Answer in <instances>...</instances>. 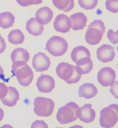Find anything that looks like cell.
Segmentation results:
<instances>
[{"label":"cell","instance_id":"cell-1","mask_svg":"<svg viewBox=\"0 0 118 128\" xmlns=\"http://www.w3.org/2000/svg\"><path fill=\"white\" fill-rule=\"evenodd\" d=\"M12 72L20 84L23 86H28L31 84L34 78V74L31 68L23 61L13 63Z\"/></svg>","mask_w":118,"mask_h":128},{"label":"cell","instance_id":"cell-2","mask_svg":"<svg viewBox=\"0 0 118 128\" xmlns=\"http://www.w3.org/2000/svg\"><path fill=\"white\" fill-rule=\"evenodd\" d=\"M56 72L60 78L68 84L78 82L82 76L76 66L65 62L58 64L56 67Z\"/></svg>","mask_w":118,"mask_h":128},{"label":"cell","instance_id":"cell-3","mask_svg":"<svg viewBox=\"0 0 118 128\" xmlns=\"http://www.w3.org/2000/svg\"><path fill=\"white\" fill-rule=\"evenodd\" d=\"M79 108V106L75 102H68L58 110L56 115L57 121L62 124L75 122L78 118Z\"/></svg>","mask_w":118,"mask_h":128},{"label":"cell","instance_id":"cell-4","mask_svg":"<svg viewBox=\"0 0 118 128\" xmlns=\"http://www.w3.org/2000/svg\"><path fill=\"white\" fill-rule=\"evenodd\" d=\"M118 120V106L117 104H110L104 108L100 112L99 124L102 128H113Z\"/></svg>","mask_w":118,"mask_h":128},{"label":"cell","instance_id":"cell-5","mask_svg":"<svg viewBox=\"0 0 118 128\" xmlns=\"http://www.w3.org/2000/svg\"><path fill=\"white\" fill-rule=\"evenodd\" d=\"M68 45L66 40L61 36H55L50 38L46 43V50L54 57H60L68 50Z\"/></svg>","mask_w":118,"mask_h":128},{"label":"cell","instance_id":"cell-6","mask_svg":"<svg viewBox=\"0 0 118 128\" xmlns=\"http://www.w3.org/2000/svg\"><path fill=\"white\" fill-rule=\"evenodd\" d=\"M33 111L39 116L48 117L53 114L54 110V102L49 98L42 97H36L34 100Z\"/></svg>","mask_w":118,"mask_h":128},{"label":"cell","instance_id":"cell-7","mask_svg":"<svg viewBox=\"0 0 118 128\" xmlns=\"http://www.w3.org/2000/svg\"><path fill=\"white\" fill-rule=\"evenodd\" d=\"M116 78V72L110 67H103L99 70L97 73V81L104 87L111 86L115 82Z\"/></svg>","mask_w":118,"mask_h":128},{"label":"cell","instance_id":"cell-8","mask_svg":"<svg viewBox=\"0 0 118 128\" xmlns=\"http://www.w3.org/2000/svg\"><path fill=\"white\" fill-rule=\"evenodd\" d=\"M32 65L36 71L43 72L47 70L50 68L51 61L46 54L39 52L33 56Z\"/></svg>","mask_w":118,"mask_h":128},{"label":"cell","instance_id":"cell-9","mask_svg":"<svg viewBox=\"0 0 118 128\" xmlns=\"http://www.w3.org/2000/svg\"><path fill=\"white\" fill-rule=\"evenodd\" d=\"M36 86L39 92L49 94L55 88V80L53 77L49 75L42 74L38 78Z\"/></svg>","mask_w":118,"mask_h":128},{"label":"cell","instance_id":"cell-10","mask_svg":"<svg viewBox=\"0 0 118 128\" xmlns=\"http://www.w3.org/2000/svg\"><path fill=\"white\" fill-rule=\"evenodd\" d=\"M116 55L114 48L109 44H104L98 48L96 51L97 58L103 63L111 62Z\"/></svg>","mask_w":118,"mask_h":128},{"label":"cell","instance_id":"cell-11","mask_svg":"<svg viewBox=\"0 0 118 128\" xmlns=\"http://www.w3.org/2000/svg\"><path fill=\"white\" fill-rule=\"evenodd\" d=\"M54 28L56 31L63 33H67L71 27L70 18L64 14H58L56 16L53 23Z\"/></svg>","mask_w":118,"mask_h":128},{"label":"cell","instance_id":"cell-12","mask_svg":"<svg viewBox=\"0 0 118 128\" xmlns=\"http://www.w3.org/2000/svg\"><path fill=\"white\" fill-rule=\"evenodd\" d=\"M90 103H87L79 108L78 118L80 121L85 123H90L94 121L96 112Z\"/></svg>","mask_w":118,"mask_h":128},{"label":"cell","instance_id":"cell-13","mask_svg":"<svg viewBox=\"0 0 118 128\" xmlns=\"http://www.w3.org/2000/svg\"><path fill=\"white\" fill-rule=\"evenodd\" d=\"M69 18L71 22V28L73 30H81L87 26L88 19L85 14L82 12L75 13L71 15Z\"/></svg>","mask_w":118,"mask_h":128},{"label":"cell","instance_id":"cell-14","mask_svg":"<svg viewBox=\"0 0 118 128\" xmlns=\"http://www.w3.org/2000/svg\"><path fill=\"white\" fill-rule=\"evenodd\" d=\"M98 93V90L95 85L91 83L83 84L79 87V97H83L85 99H90L95 97Z\"/></svg>","mask_w":118,"mask_h":128},{"label":"cell","instance_id":"cell-15","mask_svg":"<svg viewBox=\"0 0 118 128\" xmlns=\"http://www.w3.org/2000/svg\"><path fill=\"white\" fill-rule=\"evenodd\" d=\"M104 34L99 29L88 28L85 34V41L90 46H95L100 42Z\"/></svg>","mask_w":118,"mask_h":128},{"label":"cell","instance_id":"cell-16","mask_svg":"<svg viewBox=\"0 0 118 128\" xmlns=\"http://www.w3.org/2000/svg\"><path fill=\"white\" fill-rule=\"evenodd\" d=\"M53 17V12L48 6L39 8L35 14V18L39 24L46 25L52 21Z\"/></svg>","mask_w":118,"mask_h":128},{"label":"cell","instance_id":"cell-17","mask_svg":"<svg viewBox=\"0 0 118 128\" xmlns=\"http://www.w3.org/2000/svg\"><path fill=\"white\" fill-rule=\"evenodd\" d=\"M8 88V92L6 95L1 99V100L4 106L13 107L17 104V102L19 100V93L14 87L9 86Z\"/></svg>","mask_w":118,"mask_h":128},{"label":"cell","instance_id":"cell-18","mask_svg":"<svg viewBox=\"0 0 118 128\" xmlns=\"http://www.w3.org/2000/svg\"><path fill=\"white\" fill-rule=\"evenodd\" d=\"M26 28L29 34L35 36H41L44 30V25L38 23L34 18H31L27 21Z\"/></svg>","mask_w":118,"mask_h":128},{"label":"cell","instance_id":"cell-19","mask_svg":"<svg viewBox=\"0 0 118 128\" xmlns=\"http://www.w3.org/2000/svg\"><path fill=\"white\" fill-rule=\"evenodd\" d=\"M76 64L77 69L82 75L89 74L93 69V62L89 57L81 58Z\"/></svg>","mask_w":118,"mask_h":128},{"label":"cell","instance_id":"cell-20","mask_svg":"<svg viewBox=\"0 0 118 128\" xmlns=\"http://www.w3.org/2000/svg\"><path fill=\"white\" fill-rule=\"evenodd\" d=\"M11 58L13 63L20 61L27 63L30 60V54L26 49L23 48H17L12 52Z\"/></svg>","mask_w":118,"mask_h":128},{"label":"cell","instance_id":"cell-21","mask_svg":"<svg viewBox=\"0 0 118 128\" xmlns=\"http://www.w3.org/2000/svg\"><path fill=\"white\" fill-rule=\"evenodd\" d=\"M91 57L89 50L84 46H78L73 48L71 54L72 60L75 64L78 60L84 57Z\"/></svg>","mask_w":118,"mask_h":128},{"label":"cell","instance_id":"cell-22","mask_svg":"<svg viewBox=\"0 0 118 128\" xmlns=\"http://www.w3.org/2000/svg\"><path fill=\"white\" fill-rule=\"evenodd\" d=\"M52 2L55 7L64 12H69L75 7L74 0H52Z\"/></svg>","mask_w":118,"mask_h":128},{"label":"cell","instance_id":"cell-23","mask_svg":"<svg viewBox=\"0 0 118 128\" xmlns=\"http://www.w3.org/2000/svg\"><path fill=\"white\" fill-rule=\"evenodd\" d=\"M15 17L12 13L4 12L0 14V27L3 29L9 28L13 25Z\"/></svg>","mask_w":118,"mask_h":128},{"label":"cell","instance_id":"cell-24","mask_svg":"<svg viewBox=\"0 0 118 128\" xmlns=\"http://www.w3.org/2000/svg\"><path fill=\"white\" fill-rule=\"evenodd\" d=\"M25 38L24 33L19 29L13 30L8 34L9 42L14 45L21 44L24 42Z\"/></svg>","mask_w":118,"mask_h":128},{"label":"cell","instance_id":"cell-25","mask_svg":"<svg viewBox=\"0 0 118 128\" xmlns=\"http://www.w3.org/2000/svg\"><path fill=\"white\" fill-rule=\"evenodd\" d=\"M79 6L86 10H92L98 4V0H78Z\"/></svg>","mask_w":118,"mask_h":128},{"label":"cell","instance_id":"cell-26","mask_svg":"<svg viewBox=\"0 0 118 128\" xmlns=\"http://www.w3.org/2000/svg\"><path fill=\"white\" fill-rule=\"evenodd\" d=\"M118 0H106L105 2L106 8L108 11L113 13L118 12Z\"/></svg>","mask_w":118,"mask_h":128},{"label":"cell","instance_id":"cell-27","mask_svg":"<svg viewBox=\"0 0 118 128\" xmlns=\"http://www.w3.org/2000/svg\"><path fill=\"white\" fill-rule=\"evenodd\" d=\"M96 28L100 30L103 34L105 32L106 28L105 27V24L103 21L100 20H95L91 22L89 25L88 28Z\"/></svg>","mask_w":118,"mask_h":128},{"label":"cell","instance_id":"cell-28","mask_svg":"<svg viewBox=\"0 0 118 128\" xmlns=\"http://www.w3.org/2000/svg\"><path fill=\"white\" fill-rule=\"evenodd\" d=\"M16 1L21 6L25 7L31 5L41 4L43 0H16Z\"/></svg>","mask_w":118,"mask_h":128},{"label":"cell","instance_id":"cell-29","mask_svg":"<svg viewBox=\"0 0 118 128\" xmlns=\"http://www.w3.org/2000/svg\"><path fill=\"white\" fill-rule=\"evenodd\" d=\"M107 36L110 42L112 44H115L118 43V30L114 32L112 29L109 30L107 33Z\"/></svg>","mask_w":118,"mask_h":128},{"label":"cell","instance_id":"cell-30","mask_svg":"<svg viewBox=\"0 0 118 128\" xmlns=\"http://www.w3.org/2000/svg\"><path fill=\"white\" fill-rule=\"evenodd\" d=\"M31 128H49L48 124L43 120H36L32 124Z\"/></svg>","mask_w":118,"mask_h":128},{"label":"cell","instance_id":"cell-31","mask_svg":"<svg viewBox=\"0 0 118 128\" xmlns=\"http://www.w3.org/2000/svg\"><path fill=\"white\" fill-rule=\"evenodd\" d=\"M118 81H115L110 86V91L111 94L116 99H118Z\"/></svg>","mask_w":118,"mask_h":128},{"label":"cell","instance_id":"cell-32","mask_svg":"<svg viewBox=\"0 0 118 128\" xmlns=\"http://www.w3.org/2000/svg\"><path fill=\"white\" fill-rule=\"evenodd\" d=\"M8 87L3 82H0V99L6 95L8 92Z\"/></svg>","mask_w":118,"mask_h":128},{"label":"cell","instance_id":"cell-33","mask_svg":"<svg viewBox=\"0 0 118 128\" xmlns=\"http://www.w3.org/2000/svg\"><path fill=\"white\" fill-rule=\"evenodd\" d=\"M7 47L5 40L3 38L1 37L0 40V54H2L6 50Z\"/></svg>","mask_w":118,"mask_h":128},{"label":"cell","instance_id":"cell-34","mask_svg":"<svg viewBox=\"0 0 118 128\" xmlns=\"http://www.w3.org/2000/svg\"><path fill=\"white\" fill-rule=\"evenodd\" d=\"M5 76L4 73V70H3L2 66L0 65V80H5Z\"/></svg>","mask_w":118,"mask_h":128},{"label":"cell","instance_id":"cell-35","mask_svg":"<svg viewBox=\"0 0 118 128\" xmlns=\"http://www.w3.org/2000/svg\"><path fill=\"white\" fill-rule=\"evenodd\" d=\"M4 116V112L3 109L0 108V122L2 121Z\"/></svg>","mask_w":118,"mask_h":128},{"label":"cell","instance_id":"cell-36","mask_svg":"<svg viewBox=\"0 0 118 128\" xmlns=\"http://www.w3.org/2000/svg\"><path fill=\"white\" fill-rule=\"evenodd\" d=\"M1 33H0V40H1Z\"/></svg>","mask_w":118,"mask_h":128}]
</instances>
